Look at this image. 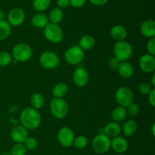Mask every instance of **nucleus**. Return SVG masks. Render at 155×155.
<instances>
[{
    "mask_svg": "<svg viewBox=\"0 0 155 155\" xmlns=\"http://www.w3.org/2000/svg\"><path fill=\"white\" fill-rule=\"evenodd\" d=\"M19 120L21 125L27 130H35L40 127L42 119L39 110L32 107H27L21 111Z\"/></svg>",
    "mask_w": 155,
    "mask_h": 155,
    "instance_id": "1",
    "label": "nucleus"
},
{
    "mask_svg": "<svg viewBox=\"0 0 155 155\" xmlns=\"http://www.w3.org/2000/svg\"><path fill=\"white\" fill-rule=\"evenodd\" d=\"M113 51L114 57L120 62L127 61L133 55V48L130 42L123 40L115 42Z\"/></svg>",
    "mask_w": 155,
    "mask_h": 155,
    "instance_id": "2",
    "label": "nucleus"
},
{
    "mask_svg": "<svg viewBox=\"0 0 155 155\" xmlns=\"http://www.w3.org/2000/svg\"><path fill=\"white\" fill-rule=\"evenodd\" d=\"M11 54L15 61L24 63L30 60L33 56V49L28 44L18 43L13 47Z\"/></svg>",
    "mask_w": 155,
    "mask_h": 155,
    "instance_id": "3",
    "label": "nucleus"
},
{
    "mask_svg": "<svg viewBox=\"0 0 155 155\" xmlns=\"http://www.w3.org/2000/svg\"><path fill=\"white\" fill-rule=\"evenodd\" d=\"M50 112L56 119H63L68 115L69 106L64 98H53L49 103Z\"/></svg>",
    "mask_w": 155,
    "mask_h": 155,
    "instance_id": "4",
    "label": "nucleus"
},
{
    "mask_svg": "<svg viewBox=\"0 0 155 155\" xmlns=\"http://www.w3.org/2000/svg\"><path fill=\"white\" fill-rule=\"evenodd\" d=\"M43 34L45 39L51 43H59L64 39V32L61 27L58 24L50 22L43 29Z\"/></svg>",
    "mask_w": 155,
    "mask_h": 155,
    "instance_id": "5",
    "label": "nucleus"
},
{
    "mask_svg": "<svg viewBox=\"0 0 155 155\" xmlns=\"http://www.w3.org/2000/svg\"><path fill=\"white\" fill-rule=\"evenodd\" d=\"M110 143H111V139H110L103 133H101L97 135L92 140V150L97 154H105L110 150Z\"/></svg>",
    "mask_w": 155,
    "mask_h": 155,
    "instance_id": "6",
    "label": "nucleus"
},
{
    "mask_svg": "<svg viewBox=\"0 0 155 155\" xmlns=\"http://www.w3.org/2000/svg\"><path fill=\"white\" fill-rule=\"evenodd\" d=\"M39 62L42 68L47 70H53L59 65L60 58L57 53L52 51H45L39 56Z\"/></svg>",
    "mask_w": 155,
    "mask_h": 155,
    "instance_id": "7",
    "label": "nucleus"
},
{
    "mask_svg": "<svg viewBox=\"0 0 155 155\" xmlns=\"http://www.w3.org/2000/svg\"><path fill=\"white\" fill-rule=\"evenodd\" d=\"M84 51L79 45H73L65 51L64 59L71 65L79 64L84 60Z\"/></svg>",
    "mask_w": 155,
    "mask_h": 155,
    "instance_id": "8",
    "label": "nucleus"
},
{
    "mask_svg": "<svg viewBox=\"0 0 155 155\" xmlns=\"http://www.w3.org/2000/svg\"><path fill=\"white\" fill-rule=\"evenodd\" d=\"M134 99V93L130 88L121 86L115 92V100L119 106L127 107Z\"/></svg>",
    "mask_w": 155,
    "mask_h": 155,
    "instance_id": "9",
    "label": "nucleus"
},
{
    "mask_svg": "<svg viewBox=\"0 0 155 155\" xmlns=\"http://www.w3.org/2000/svg\"><path fill=\"white\" fill-rule=\"evenodd\" d=\"M58 141L63 147L68 148L74 144L75 135L72 129L68 127H64L59 130L57 135Z\"/></svg>",
    "mask_w": 155,
    "mask_h": 155,
    "instance_id": "10",
    "label": "nucleus"
},
{
    "mask_svg": "<svg viewBox=\"0 0 155 155\" xmlns=\"http://www.w3.org/2000/svg\"><path fill=\"white\" fill-rule=\"evenodd\" d=\"M25 20V13L20 8H15L8 12L7 15V21L11 26L18 27L24 23Z\"/></svg>",
    "mask_w": 155,
    "mask_h": 155,
    "instance_id": "11",
    "label": "nucleus"
},
{
    "mask_svg": "<svg viewBox=\"0 0 155 155\" xmlns=\"http://www.w3.org/2000/svg\"><path fill=\"white\" fill-rule=\"evenodd\" d=\"M89 75L88 71L83 68H78L73 74V82L78 87H84L88 84Z\"/></svg>",
    "mask_w": 155,
    "mask_h": 155,
    "instance_id": "12",
    "label": "nucleus"
},
{
    "mask_svg": "<svg viewBox=\"0 0 155 155\" xmlns=\"http://www.w3.org/2000/svg\"><path fill=\"white\" fill-rule=\"evenodd\" d=\"M139 65L140 69L143 72L150 74L153 73L155 70V58L154 55L147 54H143L139 58Z\"/></svg>",
    "mask_w": 155,
    "mask_h": 155,
    "instance_id": "13",
    "label": "nucleus"
},
{
    "mask_svg": "<svg viewBox=\"0 0 155 155\" xmlns=\"http://www.w3.org/2000/svg\"><path fill=\"white\" fill-rule=\"evenodd\" d=\"M28 136V130L21 124L14 127L11 130L10 137L15 143H24Z\"/></svg>",
    "mask_w": 155,
    "mask_h": 155,
    "instance_id": "14",
    "label": "nucleus"
},
{
    "mask_svg": "<svg viewBox=\"0 0 155 155\" xmlns=\"http://www.w3.org/2000/svg\"><path fill=\"white\" fill-rule=\"evenodd\" d=\"M128 147L129 145L127 139L122 136H118L111 139L110 148H112L116 153L118 154L125 153L128 150Z\"/></svg>",
    "mask_w": 155,
    "mask_h": 155,
    "instance_id": "15",
    "label": "nucleus"
},
{
    "mask_svg": "<svg viewBox=\"0 0 155 155\" xmlns=\"http://www.w3.org/2000/svg\"><path fill=\"white\" fill-rule=\"evenodd\" d=\"M140 33L145 37L151 39L155 36V21L148 19L143 21L140 25Z\"/></svg>",
    "mask_w": 155,
    "mask_h": 155,
    "instance_id": "16",
    "label": "nucleus"
},
{
    "mask_svg": "<svg viewBox=\"0 0 155 155\" xmlns=\"http://www.w3.org/2000/svg\"><path fill=\"white\" fill-rule=\"evenodd\" d=\"M117 70L118 74L124 79L131 78L135 72L133 64L128 61L120 62Z\"/></svg>",
    "mask_w": 155,
    "mask_h": 155,
    "instance_id": "17",
    "label": "nucleus"
},
{
    "mask_svg": "<svg viewBox=\"0 0 155 155\" xmlns=\"http://www.w3.org/2000/svg\"><path fill=\"white\" fill-rule=\"evenodd\" d=\"M110 36L114 39L116 42L125 40L127 36V30L123 25L117 24L113 26L110 30Z\"/></svg>",
    "mask_w": 155,
    "mask_h": 155,
    "instance_id": "18",
    "label": "nucleus"
},
{
    "mask_svg": "<svg viewBox=\"0 0 155 155\" xmlns=\"http://www.w3.org/2000/svg\"><path fill=\"white\" fill-rule=\"evenodd\" d=\"M120 133L121 126L120 125L119 123L114 122V121L106 124L105 127H104V132H103V133L108 136L110 139H113L120 136Z\"/></svg>",
    "mask_w": 155,
    "mask_h": 155,
    "instance_id": "19",
    "label": "nucleus"
},
{
    "mask_svg": "<svg viewBox=\"0 0 155 155\" xmlns=\"http://www.w3.org/2000/svg\"><path fill=\"white\" fill-rule=\"evenodd\" d=\"M49 23L48 18L46 15L39 12L33 15L31 18V24L38 29H44Z\"/></svg>",
    "mask_w": 155,
    "mask_h": 155,
    "instance_id": "20",
    "label": "nucleus"
},
{
    "mask_svg": "<svg viewBox=\"0 0 155 155\" xmlns=\"http://www.w3.org/2000/svg\"><path fill=\"white\" fill-rule=\"evenodd\" d=\"M137 128L138 125L136 121L133 120H128L125 121V123L123 124V127H121V132L125 136L130 137L136 133Z\"/></svg>",
    "mask_w": 155,
    "mask_h": 155,
    "instance_id": "21",
    "label": "nucleus"
},
{
    "mask_svg": "<svg viewBox=\"0 0 155 155\" xmlns=\"http://www.w3.org/2000/svg\"><path fill=\"white\" fill-rule=\"evenodd\" d=\"M68 92V86L65 83H58L53 87L52 95L55 98H63Z\"/></svg>",
    "mask_w": 155,
    "mask_h": 155,
    "instance_id": "22",
    "label": "nucleus"
},
{
    "mask_svg": "<svg viewBox=\"0 0 155 155\" xmlns=\"http://www.w3.org/2000/svg\"><path fill=\"white\" fill-rule=\"evenodd\" d=\"M127 115L128 114H127L126 107L118 106V107H115V108L112 110L111 119L113 120L114 122L120 123L124 121V120L127 118Z\"/></svg>",
    "mask_w": 155,
    "mask_h": 155,
    "instance_id": "23",
    "label": "nucleus"
},
{
    "mask_svg": "<svg viewBox=\"0 0 155 155\" xmlns=\"http://www.w3.org/2000/svg\"><path fill=\"white\" fill-rule=\"evenodd\" d=\"M95 44V39L91 35H85L80 38L79 41V46L85 51V50H90L94 47Z\"/></svg>",
    "mask_w": 155,
    "mask_h": 155,
    "instance_id": "24",
    "label": "nucleus"
},
{
    "mask_svg": "<svg viewBox=\"0 0 155 155\" xmlns=\"http://www.w3.org/2000/svg\"><path fill=\"white\" fill-rule=\"evenodd\" d=\"M45 102V97L42 94L36 92L32 95L31 98H30V103H31L32 107L36 110H40L42 108Z\"/></svg>",
    "mask_w": 155,
    "mask_h": 155,
    "instance_id": "25",
    "label": "nucleus"
},
{
    "mask_svg": "<svg viewBox=\"0 0 155 155\" xmlns=\"http://www.w3.org/2000/svg\"><path fill=\"white\" fill-rule=\"evenodd\" d=\"M48 21L50 23L52 24H58L61 21L63 20L64 18V12L62 9L58 8H54L51 9L48 15Z\"/></svg>",
    "mask_w": 155,
    "mask_h": 155,
    "instance_id": "26",
    "label": "nucleus"
},
{
    "mask_svg": "<svg viewBox=\"0 0 155 155\" xmlns=\"http://www.w3.org/2000/svg\"><path fill=\"white\" fill-rule=\"evenodd\" d=\"M12 33V26L7 21H0V41L7 39Z\"/></svg>",
    "mask_w": 155,
    "mask_h": 155,
    "instance_id": "27",
    "label": "nucleus"
},
{
    "mask_svg": "<svg viewBox=\"0 0 155 155\" xmlns=\"http://www.w3.org/2000/svg\"><path fill=\"white\" fill-rule=\"evenodd\" d=\"M51 0H33V6L37 12H44L50 7Z\"/></svg>",
    "mask_w": 155,
    "mask_h": 155,
    "instance_id": "28",
    "label": "nucleus"
},
{
    "mask_svg": "<svg viewBox=\"0 0 155 155\" xmlns=\"http://www.w3.org/2000/svg\"><path fill=\"white\" fill-rule=\"evenodd\" d=\"M88 144H89V140L86 136H79L75 137L73 145L77 149H83L87 146Z\"/></svg>",
    "mask_w": 155,
    "mask_h": 155,
    "instance_id": "29",
    "label": "nucleus"
},
{
    "mask_svg": "<svg viewBox=\"0 0 155 155\" xmlns=\"http://www.w3.org/2000/svg\"><path fill=\"white\" fill-rule=\"evenodd\" d=\"M12 60L13 58L12 54L8 51H0V67L3 68V67L8 66L12 63Z\"/></svg>",
    "mask_w": 155,
    "mask_h": 155,
    "instance_id": "30",
    "label": "nucleus"
},
{
    "mask_svg": "<svg viewBox=\"0 0 155 155\" xmlns=\"http://www.w3.org/2000/svg\"><path fill=\"white\" fill-rule=\"evenodd\" d=\"M27 149L23 143H15L11 149L10 154L12 155H26Z\"/></svg>",
    "mask_w": 155,
    "mask_h": 155,
    "instance_id": "31",
    "label": "nucleus"
},
{
    "mask_svg": "<svg viewBox=\"0 0 155 155\" xmlns=\"http://www.w3.org/2000/svg\"><path fill=\"white\" fill-rule=\"evenodd\" d=\"M23 144H24L26 149L30 150V151H33V150L36 149L38 147L37 140L33 137H29L28 136Z\"/></svg>",
    "mask_w": 155,
    "mask_h": 155,
    "instance_id": "32",
    "label": "nucleus"
},
{
    "mask_svg": "<svg viewBox=\"0 0 155 155\" xmlns=\"http://www.w3.org/2000/svg\"><path fill=\"white\" fill-rule=\"evenodd\" d=\"M126 110H127V114L130 115L132 117H136L139 114V111H140L139 106L134 102H132L131 104H129L126 107Z\"/></svg>",
    "mask_w": 155,
    "mask_h": 155,
    "instance_id": "33",
    "label": "nucleus"
},
{
    "mask_svg": "<svg viewBox=\"0 0 155 155\" xmlns=\"http://www.w3.org/2000/svg\"><path fill=\"white\" fill-rule=\"evenodd\" d=\"M153 89L154 88L151 86V84H149L148 83H146V82L141 83L139 85V92L141 94H142V95H148L151 92V90Z\"/></svg>",
    "mask_w": 155,
    "mask_h": 155,
    "instance_id": "34",
    "label": "nucleus"
},
{
    "mask_svg": "<svg viewBox=\"0 0 155 155\" xmlns=\"http://www.w3.org/2000/svg\"><path fill=\"white\" fill-rule=\"evenodd\" d=\"M146 49L148 51V54L151 55L155 54V38H151L149 39L148 42H147Z\"/></svg>",
    "mask_w": 155,
    "mask_h": 155,
    "instance_id": "35",
    "label": "nucleus"
},
{
    "mask_svg": "<svg viewBox=\"0 0 155 155\" xmlns=\"http://www.w3.org/2000/svg\"><path fill=\"white\" fill-rule=\"evenodd\" d=\"M87 0H70V5L74 8H81L86 4Z\"/></svg>",
    "mask_w": 155,
    "mask_h": 155,
    "instance_id": "36",
    "label": "nucleus"
},
{
    "mask_svg": "<svg viewBox=\"0 0 155 155\" xmlns=\"http://www.w3.org/2000/svg\"><path fill=\"white\" fill-rule=\"evenodd\" d=\"M148 101H149V104H151V106L152 107H155V89L151 90V92L148 94Z\"/></svg>",
    "mask_w": 155,
    "mask_h": 155,
    "instance_id": "37",
    "label": "nucleus"
},
{
    "mask_svg": "<svg viewBox=\"0 0 155 155\" xmlns=\"http://www.w3.org/2000/svg\"><path fill=\"white\" fill-rule=\"evenodd\" d=\"M57 5L59 8H66L70 5V0H57Z\"/></svg>",
    "mask_w": 155,
    "mask_h": 155,
    "instance_id": "38",
    "label": "nucleus"
},
{
    "mask_svg": "<svg viewBox=\"0 0 155 155\" xmlns=\"http://www.w3.org/2000/svg\"><path fill=\"white\" fill-rule=\"evenodd\" d=\"M119 64H120L119 61H118L117 58H115L114 57H113L110 59L108 64H109V67H110V68H112V69H117L118 65H119Z\"/></svg>",
    "mask_w": 155,
    "mask_h": 155,
    "instance_id": "39",
    "label": "nucleus"
},
{
    "mask_svg": "<svg viewBox=\"0 0 155 155\" xmlns=\"http://www.w3.org/2000/svg\"><path fill=\"white\" fill-rule=\"evenodd\" d=\"M89 2L95 6L104 5L107 2V0H89Z\"/></svg>",
    "mask_w": 155,
    "mask_h": 155,
    "instance_id": "40",
    "label": "nucleus"
},
{
    "mask_svg": "<svg viewBox=\"0 0 155 155\" xmlns=\"http://www.w3.org/2000/svg\"><path fill=\"white\" fill-rule=\"evenodd\" d=\"M5 18V14L4 11L0 9V21H4Z\"/></svg>",
    "mask_w": 155,
    "mask_h": 155,
    "instance_id": "41",
    "label": "nucleus"
},
{
    "mask_svg": "<svg viewBox=\"0 0 155 155\" xmlns=\"http://www.w3.org/2000/svg\"><path fill=\"white\" fill-rule=\"evenodd\" d=\"M151 86L153 88L155 86V74H153L152 77H151Z\"/></svg>",
    "mask_w": 155,
    "mask_h": 155,
    "instance_id": "42",
    "label": "nucleus"
},
{
    "mask_svg": "<svg viewBox=\"0 0 155 155\" xmlns=\"http://www.w3.org/2000/svg\"><path fill=\"white\" fill-rule=\"evenodd\" d=\"M155 124H153L151 126V133H152V136H155Z\"/></svg>",
    "mask_w": 155,
    "mask_h": 155,
    "instance_id": "43",
    "label": "nucleus"
},
{
    "mask_svg": "<svg viewBox=\"0 0 155 155\" xmlns=\"http://www.w3.org/2000/svg\"><path fill=\"white\" fill-rule=\"evenodd\" d=\"M0 155H12L10 154V153H8V152H4V153H2V154H1Z\"/></svg>",
    "mask_w": 155,
    "mask_h": 155,
    "instance_id": "44",
    "label": "nucleus"
}]
</instances>
